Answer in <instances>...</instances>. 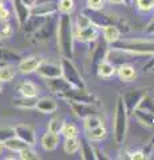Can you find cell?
<instances>
[{
  "mask_svg": "<svg viewBox=\"0 0 154 160\" xmlns=\"http://www.w3.org/2000/svg\"><path fill=\"white\" fill-rule=\"evenodd\" d=\"M84 138L88 139L90 142H101L107 138V131L103 126H99L91 129H84Z\"/></svg>",
  "mask_w": 154,
  "mask_h": 160,
  "instance_id": "cell-23",
  "label": "cell"
},
{
  "mask_svg": "<svg viewBox=\"0 0 154 160\" xmlns=\"http://www.w3.org/2000/svg\"><path fill=\"white\" fill-rule=\"evenodd\" d=\"M0 46H3V40L2 39H0Z\"/></svg>",
  "mask_w": 154,
  "mask_h": 160,
  "instance_id": "cell-51",
  "label": "cell"
},
{
  "mask_svg": "<svg viewBox=\"0 0 154 160\" xmlns=\"http://www.w3.org/2000/svg\"><path fill=\"white\" fill-rule=\"evenodd\" d=\"M145 95H146L145 88H131V89H126V91L122 92L121 98H122V102L125 104L129 115L133 113V111L137 108V106L140 104V102Z\"/></svg>",
  "mask_w": 154,
  "mask_h": 160,
  "instance_id": "cell-6",
  "label": "cell"
},
{
  "mask_svg": "<svg viewBox=\"0 0 154 160\" xmlns=\"http://www.w3.org/2000/svg\"><path fill=\"white\" fill-rule=\"evenodd\" d=\"M95 71H97V73H98L101 78L109 79V78H111L113 75L117 72V69H115V66H114L113 63L107 62V60L105 59V60H102V62L97 66Z\"/></svg>",
  "mask_w": 154,
  "mask_h": 160,
  "instance_id": "cell-24",
  "label": "cell"
},
{
  "mask_svg": "<svg viewBox=\"0 0 154 160\" xmlns=\"http://www.w3.org/2000/svg\"><path fill=\"white\" fill-rule=\"evenodd\" d=\"M79 149H81V156L83 160H94V147L91 146V142L86 138L79 139Z\"/></svg>",
  "mask_w": 154,
  "mask_h": 160,
  "instance_id": "cell-25",
  "label": "cell"
},
{
  "mask_svg": "<svg viewBox=\"0 0 154 160\" xmlns=\"http://www.w3.org/2000/svg\"><path fill=\"white\" fill-rule=\"evenodd\" d=\"M107 2L111 4H122V0H107Z\"/></svg>",
  "mask_w": 154,
  "mask_h": 160,
  "instance_id": "cell-46",
  "label": "cell"
},
{
  "mask_svg": "<svg viewBox=\"0 0 154 160\" xmlns=\"http://www.w3.org/2000/svg\"><path fill=\"white\" fill-rule=\"evenodd\" d=\"M74 27L71 16L67 13H62L56 24V44L58 51L63 58L72 59L74 56Z\"/></svg>",
  "mask_w": 154,
  "mask_h": 160,
  "instance_id": "cell-1",
  "label": "cell"
},
{
  "mask_svg": "<svg viewBox=\"0 0 154 160\" xmlns=\"http://www.w3.org/2000/svg\"><path fill=\"white\" fill-rule=\"evenodd\" d=\"M107 46L103 43H97L95 47L90 49V52H88V56H87V63H90V66L88 68H93V71H95L97 69V66L99 63L102 62V60L106 59V53H107Z\"/></svg>",
  "mask_w": 154,
  "mask_h": 160,
  "instance_id": "cell-7",
  "label": "cell"
},
{
  "mask_svg": "<svg viewBox=\"0 0 154 160\" xmlns=\"http://www.w3.org/2000/svg\"><path fill=\"white\" fill-rule=\"evenodd\" d=\"M61 67H62V76L70 83L71 87H75V88H86V83L82 78V75L79 73L77 66L72 63L71 59L68 58H63L62 59V63H61Z\"/></svg>",
  "mask_w": 154,
  "mask_h": 160,
  "instance_id": "cell-4",
  "label": "cell"
},
{
  "mask_svg": "<svg viewBox=\"0 0 154 160\" xmlns=\"http://www.w3.org/2000/svg\"><path fill=\"white\" fill-rule=\"evenodd\" d=\"M9 16H11V13H9L8 8L0 3V22H8Z\"/></svg>",
  "mask_w": 154,
  "mask_h": 160,
  "instance_id": "cell-41",
  "label": "cell"
},
{
  "mask_svg": "<svg viewBox=\"0 0 154 160\" xmlns=\"http://www.w3.org/2000/svg\"><path fill=\"white\" fill-rule=\"evenodd\" d=\"M36 100L38 98H28V96H19L13 99V104L15 107L22 108V109H32L36 106Z\"/></svg>",
  "mask_w": 154,
  "mask_h": 160,
  "instance_id": "cell-28",
  "label": "cell"
},
{
  "mask_svg": "<svg viewBox=\"0 0 154 160\" xmlns=\"http://www.w3.org/2000/svg\"><path fill=\"white\" fill-rule=\"evenodd\" d=\"M19 158L23 159V160H38L39 155L34 151L31 147H27V148H24L19 152Z\"/></svg>",
  "mask_w": 154,
  "mask_h": 160,
  "instance_id": "cell-36",
  "label": "cell"
},
{
  "mask_svg": "<svg viewBox=\"0 0 154 160\" xmlns=\"http://www.w3.org/2000/svg\"><path fill=\"white\" fill-rule=\"evenodd\" d=\"M8 2V0H0V3H2V4H4V3H7Z\"/></svg>",
  "mask_w": 154,
  "mask_h": 160,
  "instance_id": "cell-50",
  "label": "cell"
},
{
  "mask_svg": "<svg viewBox=\"0 0 154 160\" xmlns=\"http://www.w3.org/2000/svg\"><path fill=\"white\" fill-rule=\"evenodd\" d=\"M133 0H122V4H125V6H131Z\"/></svg>",
  "mask_w": 154,
  "mask_h": 160,
  "instance_id": "cell-47",
  "label": "cell"
},
{
  "mask_svg": "<svg viewBox=\"0 0 154 160\" xmlns=\"http://www.w3.org/2000/svg\"><path fill=\"white\" fill-rule=\"evenodd\" d=\"M91 23H93L91 18H88L87 15H84V13H79L78 16H77L75 27H77V29H82V28H84V27L90 26Z\"/></svg>",
  "mask_w": 154,
  "mask_h": 160,
  "instance_id": "cell-37",
  "label": "cell"
},
{
  "mask_svg": "<svg viewBox=\"0 0 154 160\" xmlns=\"http://www.w3.org/2000/svg\"><path fill=\"white\" fill-rule=\"evenodd\" d=\"M118 76H119V80L123 83H131L137 79L138 73L134 67L127 66V64H121L118 68Z\"/></svg>",
  "mask_w": 154,
  "mask_h": 160,
  "instance_id": "cell-20",
  "label": "cell"
},
{
  "mask_svg": "<svg viewBox=\"0 0 154 160\" xmlns=\"http://www.w3.org/2000/svg\"><path fill=\"white\" fill-rule=\"evenodd\" d=\"M131 115H134V118L137 119V122L141 124V126H143V127H153L154 126V113H151V112H147V111H142V109H138V108H135L133 111V113Z\"/></svg>",
  "mask_w": 154,
  "mask_h": 160,
  "instance_id": "cell-21",
  "label": "cell"
},
{
  "mask_svg": "<svg viewBox=\"0 0 154 160\" xmlns=\"http://www.w3.org/2000/svg\"><path fill=\"white\" fill-rule=\"evenodd\" d=\"M63 149H64V152L68 153V155L77 153L79 151V139H78V136L66 138V139H64Z\"/></svg>",
  "mask_w": 154,
  "mask_h": 160,
  "instance_id": "cell-30",
  "label": "cell"
},
{
  "mask_svg": "<svg viewBox=\"0 0 154 160\" xmlns=\"http://www.w3.org/2000/svg\"><path fill=\"white\" fill-rule=\"evenodd\" d=\"M2 89H3V83L0 82V92H2Z\"/></svg>",
  "mask_w": 154,
  "mask_h": 160,
  "instance_id": "cell-49",
  "label": "cell"
},
{
  "mask_svg": "<svg viewBox=\"0 0 154 160\" xmlns=\"http://www.w3.org/2000/svg\"><path fill=\"white\" fill-rule=\"evenodd\" d=\"M12 6H13V11H15V16L18 19V23L23 27V24L27 22L29 15V8L20 2V0H12Z\"/></svg>",
  "mask_w": 154,
  "mask_h": 160,
  "instance_id": "cell-18",
  "label": "cell"
},
{
  "mask_svg": "<svg viewBox=\"0 0 154 160\" xmlns=\"http://www.w3.org/2000/svg\"><path fill=\"white\" fill-rule=\"evenodd\" d=\"M94 156L95 159H107V156H105V153L101 152L99 148H94Z\"/></svg>",
  "mask_w": 154,
  "mask_h": 160,
  "instance_id": "cell-44",
  "label": "cell"
},
{
  "mask_svg": "<svg viewBox=\"0 0 154 160\" xmlns=\"http://www.w3.org/2000/svg\"><path fill=\"white\" fill-rule=\"evenodd\" d=\"M15 131V136H18L19 139H22L23 142H26L28 146H34L36 143V135H35V129L28 124H18L13 128Z\"/></svg>",
  "mask_w": 154,
  "mask_h": 160,
  "instance_id": "cell-13",
  "label": "cell"
},
{
  "mask_svg": "<svg viewBox=\"0 0 154 160\" xmlns=\"http://www.w3.org/2000/svg\"><path fill=\"white\" fill-rule=\"evenodd\" d=\"M13 33V29L8 22H0V39H9Z\"/></svg>",
  "mask_w": 154,
  "mask_h": 160,
  "instance_id": "cell-34",
  "label": "cell"
},
{
  "mask_svg": "<svg viewBox=\"0 0 154 160\" xmlns=\"http://www.w3.org/2000/svg\"><path fill=\"white\" fill-rule=\"evenodd\" d=\"M145 33L149 35V36H151V35H154V16L153 19L149 22V24L145 27Z\"/></svg>",
  "mask_w": 154,
  "mask_h": 160,
  "instance_id": "cell-43",
  "label": "cell"
},
{
  "mask_svg": "<svg viewBox=\"0 0 154 160\" xmlns=\"http://www.w3.org/2000/svg\"><path fill=\"white\" fill-rule=\"evenodd\" d=\"M83 126H84V129H91V128H95V127H99V126H103V122L102 119L97 115H90V116L84 118L83 119Z\"/></svg>",
  "mask_w": 154,
  "mask_h": 160,
  "instance_id": "cell-31",
  "label": "cell"
},
{
  "mask_svg": "<svg viewBox=\"0 0 154 160\" xmlns=\"http://www.w3.org/2000/svg\"><path fill=\"white\" fill-rule=\"evenodd\" d=\"M15 136V131L11 127H0V143L6 142L7 139Z\"/></svg>",
  "mask_w": 154,
  "mask_h": 160,
  "instance_id": "cell-39",
  "label": "cell"
},
{
  "mask_svg": "<svg viewBox=\"0 0 154 160\" xmlns=\"http://www.w3.org/2000/svg\"><path fill=\"white\" fill-rule=\"evenodd\" d=\"M58 144H59V133H54L51 131H47L43 135L40 146L46 152L54 151V149L58 147Z\"/></svg>",
  "mask_w": 154,
  "mask_h": 160,
  "instance_id": "cell-19",
  "label": "cell"
},
{
  "mask_svg": "<svg viewBox=\"0 0 154 160\" xmlns=\"http://www.w3.org/2000/svg\"><path fill=\"white\" fill-rule=\"evenodd\" d=\"M58 12V4L54 2H43L36 3L34 7L29 8V15L38 18H48Z\"/></svg>",
  "mask_w": 154,
  "mask_h": 160,
  "instance_id": "cell-8",
  "label": "cell"
},
{
  "mask_svg": "<svg viewBox=\"0 0 154 160\" xmlns=\"http://www.w3.org/2000/svg\"><path fill=\"white\" fill-rule=\"evenodd\" d=\"M111 48L131 55H154V39H119L111 44Z\"/></svg>",
  "mask_w": 154,
  "mask_h": 160,
  "instance_id": "cell-2",
  "label": "cell"
},
{
  "mask_svg": "<svg viewBox=\"0 0 154 160\" xmlns=\"http://www.w3.org/2000/svg\"><path fill=\"white\" fill-rule=\"evenodd\" d=\"M62 126H63V120L59 118V116H55L52 118L51 120L48 122V131H51L54 133H61V129H62Z\"/></svg>",
  "mask_w": 154,
  "mask_h": 160,
  "instance_id": "cell-33",
  "label": "cell"
},
{
  "mask_svg": "<svg viewBox=\"0 0 154 160\" xmlns=\"http://www.w3.org/2000/svg\"><path fill=\"white\" fill-rule=\"evenodd\" d=\"M70 104L71 111L74 112L77 118L79 119H84L90 115H97L98 109L95 107V104H90V103H78V102H68Z\"/></svg>",
  "mask_w": 154,
  "mask_h": 160,
  "instance_id": "cell-12",
  "label": "cell"
},
{
  "mask_svg": "<svg viewBox=\"0 0 154 160\" xmlns=\"http://www.w3.org/2000/svg\"><path fill=\"white\" fill-rule=\"evenodd\" d=\"M145 159H147L145 152L137 151V152H131L130 153V160H145Z\"/></svg>",
  "mask_w": 154,
  "mask_h": 160,
  "instance_id": "cell-42",
  "label": "cell"
},
{
  "mask_svg": "<svg viewBox=\"0 0 154 160\" xmlns=\"http://www.w3.org/2000/svg\"><path fill=\"white\" fill-rule=\"evenodd\" d=\"M18 73V68L12 66V64H3L0 66V82L2 83H8L12 82L13 78Z\"/></svg>",
  "mask_w": 154,
  "mask_h": 160,
  "instance_id": "cell-26",
  "label": "cell"
},
{
  "mask_svg": "<svg viewBox=\"0 0 154 160\" xmlns=\"http://www.w3.org/2000/svg\"><path fill=\"white\" fill-rule=\"evenodd\" d=\"M102 33H103L105 42L109 44H113V43H115L117 40L121 39L122 31L115 24H105V26L102 27Z\"/></svg>",
  "mask_w": 154,
  "mask_h": 160,
  "instance_id": "cell-16",
  "label": "cell"
},
{
  "mask_svg": "<svg viewBox=\"0 0 154 160\" xmlns=\"http://www.w3.org/2000/svg\"><path fill=\"white\" fill-rule=\"evenodd\" d=\"M61 133L63 135L64 138H74V136H78V128H77L75 124L68 123V122H63Z\"/></svg>",
  "mask_w": 154,
  "mask_h": 160,
  "instance_id": "cell-32",
  "label": "cell"
},
{
  "mask_svg": "<svg viewBox=\"0 0 154 160\" xmlns=\"http://www.w3.org/2000/svg\"><path fill=\"white\" fill-rule=\"evenodd\" d=\"M39 76L43 79H51V78H58L62 76V67L61 64H55V63H48V62H43L39 64V67L35 71Z\"/></svg>",
  "mask_w": 154,
  "mask_h": 160,
  "instance_id": "cell-10",
  "label": "cell"
},
{
  "mask_svg": "<svg viewBox=\"0 0 154 160\" xmlns=\"http://www.w3.org/2000/svg\"><path fill=\"white\" fill-rule=\"evenodd\" d=\"M129 126V113L126 111V107L122 102L121 95L118 96L115 102V108H114V139L118 144H123L126 139Z\"/></svg>",
  "mask_w": 154,
  "mask_h": 160,
  "instance_id": "cell-3",
  "label": "cell"
},
{
  "mask_svg": "<svg viewBox=\"0 0 154 160\" xmlns=\"http://www.w3.org/2000/svg\"><path fill=\"white\" fill-rule=\"evenodd\" d=\"M87 7L93 9V11H99V9L103 8V4H105V0H87Z\"/></svg>",
  "mask_w": 154,
  "mask_h": 160,
  "instance_id": "cell-40",
  "label": "cell"
},
{
  "mask_svg": "<svg viewBox=\"0 0 154 160\" xmlns=\"http://www.w3.org/2000/svg\"><path fill=\"white\" fill-rule=\"evenodd\" d=\"M22 56L9 48L0 46V62H19Z\"/></svg>",
  "mask_w": 154,
  "mask_h": 160,
  "instance_id": "cell-29",
  "label": "cell"
},
{
  "mask_svg": "<svg viewBox=\"0 0 154 160\" xmlns=\"http://www.w3.org/2000/svg\"><path fill=\"white\" fill-rule=\"evenodd\" d=\"M3 147L8 149V151H12V152H20L22 149L24 148H27V147H31V146H28V144L26 142H23L22 139H19L18 136H12V138H9L7 139L6 142H3Z\"/></svg>",
  "mask_w": 154,
  "mask_h": 160,
  "instance_id": "cell-22",
  "label": "cell"
},
{
  "mask_svg": "<svg viewBox=\"0 0 154 160\" xmlns=\"http://www.w3.org/2000/svg\"><path fill=\"white\" fill-rule=\"evenodd\" d=\"M52 35H54V26L51 23V16H50L44 20V23L40 27L32 32V38H34V42L44 43V42H47V40L51 39Z\"/></svg>",
  "mask_w": 154,
  "mask_h": 160,
  "instance_id": "cell-11",
  "label": "cell"
},
{
  "mask_svg": "<svg viewBox=\"0 0 154 160\" xmlns=\"http://www.w3.org/2000/svg\"><path fill=\"white\" fill-rule=\"evenodd\" d=\"M135 4L142 12H149L154 8V0H135Z\"/></svg>",
  "mask_w": 154,
  "mask_h": 160,
  "instance_id": "cell-38",
  "label": "cell"
},
{
  "mask_svg": "<svg viewBox=\"0 0 154 160\" xmlns=\"http://www.w3.org/2000/svg\"><path fill=\"white\" fill-rule=\"evenodd\" d=\"M61 99H64L67 102H78V103H90V104H97L98 99L93 92H88L87 88H75L70 87L64 92L59 95Z\"/></svg>",
  "mask_w": 154,
  "mask_h": 160,
  "instance_id": "cell-5",
  "label": "cell"
},
{
  "mask_svg": "<svg viewBox=\"0 0 154 160\" xmlns=\"http://www.w3.org/2000/svg\"><path fill=\"white\" fill-rule=\"evenodd\" d=\"M46 86L48 88V91H51L55 95H61L64 92L66 89H68L71 86L63 76H58V78H51V79H46Z\"/></svg>",
  "mask_w": 154,
  "mask_h": 160,
  "instance_id": "cell-15",
  "label": "cell"
},
{
  "mask_svg": "<svg viewBox=\"0 0 154 160\" xmlns=\"http://www.w3.org/2000/svg\"><path fill=\"white\" fill-rule=\"evenodd\" d=\"M72 9H74V0H61L58 4V11H61V13L70 15Z\"/></svg>",
  "mask_w": 154,
  "mask_h": 160,
  "instance_id": "cell-35",
  "label": "cell"
},
{
  "mask_svg": "<svg viewBox=\"0 0 154 160\" xmlns=\"http://www.w3.org/2000/svg\"><path fill=\"white\" fill-rule=\"evenodd\" d=\"M20 2L24 4V6H27L28 8H31V7H34L38 3V0H20Z\"/></svg>",
  "mask_w": 154,
  "mask_h": 160,
  "instance_id": "cell-45",
  "label": "cell"
},
{
  "mask_svg": "<svg viewBox=\"0 0 154 160\" xmlns=\"http://www.w3.org/2000/svg\"><path fill=\"white\" fill-rule=\"evenodd\" d=\"M18 91L22 96H28V98H36L39 93V89L34 83L31 82H23L18 86Z\"/></svg>",
  "mask_w": 154,
  "mask_h": 160,
  "instance_id": "cell-27",
  "label": "cell"
},
{
  "mask_svg": "<svg viewBox=\"0 0 154 160\" xmlns=\"http://www.w3.org/2000/svg\"><path fill=\"white\" fill-rule=\"evenodd\" d=\"M75 38L82 43H93L98 38V26L91 23L90 26L84 27L82 29H77Z\"/></svg>",
  "mask_w": 154,
  "mask_h": 160,
  "instance_id": "cell-14",
  "label": "cell"
},
{
  "mask_svg": "<svg viewBox=\"0 0 154 160\" xmlns=\"http://www.w3.org/2000/svg\"><path fill=\"white\" fill-rule=\"evenodd\" d=\"M43 62L42 56L39 55H31V56H27V58H22L19 60V64H18V71L23 73V75H29L32 72L36 71V68L39 67V64Z\"/></svg>",
  "mask_w": 154,
  "mask_h": 160,
  "instance_id": "cell-9",
  "label": "cell"
},
{
  "mask_svg": "<svg viewBox=\"0 0 154 160\" xmlns=\"http://www.w3.org/2000/svg\"><path fill=\"white\" fill-rule=\"evenodd\" d=\"M3 149H4V147H3V143H0V153H2Z\"/></svg>",
  "mask_w": 154,
  "mask_h": 160,
  "instance_id": "cell-48",
  "label": "cell"
},
{
  "mask_svg": "<svg viewBox=\"0 0 154 160\" xmlns=\"http://www.w3.org/2000/svg\"><path fill=\"white\" fill-rule=\"evenodd\" d=\"M35 108L42 113H52L58 109V103L52 98L44 96V98H40L36 100Z\"/></svg>",
  "mask_w": 154,
  "mask_h": 160,
  "instance_id": "cell-17",
  "label": "cell"
}]
</instances>
